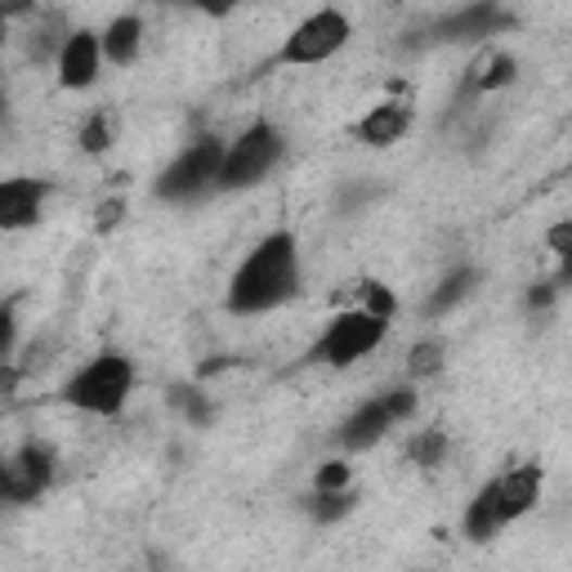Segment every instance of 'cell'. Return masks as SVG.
Masks as SVG:
<instances>
[{"label": "cell", "instance_id": "1", "mask_svg": "<svg viewBox=\"0 0 572 572\" xmlns=\"http://www.w3.org/2000/svg\"><path fill=\"white\" fill-rule=\"evenodd\" d=\"M300 291V246L291 233H269L228 282V309L251 318L269 314Z\"/></svg>", "mask_w": 572, "mask_h": 572}, {"label": "cell", "instance_id": "2", "mask_svg": "<svg viewBox=\"0 0 572 572\" xmlns=\"http://www.w3.org/2000/svg\"><path fill=\"white\" fill-rule=\"evenodd\" d=\"M130 390H135L130 358L117 349H103L63 385V403L76 411H90V416H117L126 407Z\"/></svg>", "mask_w": 572, "mask_h": 572}, {"label": "cell", "instance_id": "3", "mask_svg": "<svg viewBox=\"0 0 572 572\" xmlns=\"http://www.w3.org/2000/svg\"><path fill=\"white\" fill-rule=\"evenodd\" d=\"M224 157H228V143L206 135V139H193L179 157L157 175L152 193L162 202H198L206 198L211 188H219V175H224Z\"/></svg>", "mask_w": 572, "mask_h": 572}, {"label": "cell", "instance_id": "4", "mask_svg": "<svg viewBox=\"0 0 572 572\" xmlns=\"http://www.w3.org/2000/svg\"><path fill=\"white\" fill-rule=\"evenodd\" d=\"M385 331H390V318H380V314H371L358 304V309H345V314L331 318V327L318 335V345H314V358L327 363V367H354L358 358L380 349Z\"/></svg>", "mask_w": 572, "mask_h": 572}, {"label": "cell", "instance_id": "5", "mask_svg": "<svg viewBox=\"0 0 572 572\" xmlns=\"http://www.w3.org/2000/svg\"><path fill=\"white\" fill-rule=\"evenodd\" d=\"M282 152H287V139L278 135V126L255 122L251 130L238 135V143H228L219 188H224V193H242V188L259 183L264 175L282 162Z\"/></svg>", "mask_w": 572, "mask_h": 572}, {"label": "cell", "instance_id": "6", "mask_svg": "<svg viewBox=\"0 0 572 572\" xmlns=\"http://www.w3.org/2000/svg\"><path fill=\"white\" fill-rule=\"evenodd\" d=\"M349 36H354V23L340 14L335 5H327V10L309 14V18H304V23L287 36L282 50H278V59H282V63H295V67L327 63V59H335L340 50L349 46Z\"/></svg>", "mask_w": 572, "mask_h": 572}, {"label": "cell", "instance_id": "7", "mask_svg": "<svg viewBox=\"0 0 572 572\" xmlns=\"http://www.w3.org/2000/svg\"><path fill=\"white\" fill-rule=\"evenodd\" d=\"M54 479V452L46 443H23L18 456L5 461V474H0V487H5V501L27 506L36 501Z\"/></svg>", "mask_w": 572, "mask_h": 572}, {"label": "cell", "instance_id": "8", "mask_svg": "<svg viewBox=\"0 0 572 572\" xmlns=\"http://www.w3.org/2000/svg\"><path fill=\"white\" fill-rule=\"evenodd\" d=\"M59 86L63 90H90L99 81V67H103V36L90 27H76L67 31V41L59 46Z\"/></svg>", "mask_w": 572, "mask_h": 572}, {"label": "cell", "instance_id": "9", "mask_svg": "<svg viewBox=\"0 0 572 572\" xmlns=\"http://www.w3.org/2000/svg\"><path fill=\"white\" fill-rule=\"evenodd\" d=\"M506 23L510 18L501 14L497 0H474V5L438 18L430 31H434V41H487V36H497Z\"/></svg>", "mask_w": 572, "mask_h": 572}, {"label": "cell", "instance_id": "10", "mask_svg": "<svg viewBox=\"0 0 572 572\" xmlns=\"http://www.w3.org/2000/svg\"><path fill=\"white\" fill-rule=\"evenodd\" d=\"M46 198H50V183L46 179H5L0 183V228H31L46 211Z\"/></svg>", "mask_w": 572, "mask_h": 572}, {"label": "cell", "instance_id": "11", "mask_svg": "<svg viewBox=\"0 0 572 572\" xmlns=\"http://www.w3.org/2000/svg\"><path fill=\"white\" fill-rule=\"evenodd\" d=\"M542 487H546L542 466H519V470L501 474V479H497V492H501V519H506V523L523 519L532 506L542 501Z\"/></svg>", "mask_w": 572, "mask_h": 572}, {"label": "cell", "instance_id": "12", "mask_svg": "<svg viewBox=\"0 0 572 572\" xmlns=\"http://www.w3.org/2000/svg\"><path fill=\"white\" fill-rule=\"evenodd\" d=\"M394 425H398L394 411H390L385 394H380V398H367V403L349 416V421H345V434H340V438H345L349 452H367V447H376L380 438H385Z\"/></svg>", "mask_w": 572, "mask_h": 572}, {"label": "cell", "instance_id": "13", "mask_svg": "<svg viewBox=\"0 0 572 572\" xmlns=\"http://www.w3.org/2000/svg\"><path fill=\"white\" fill-rule=\"evenodd\" d=\"M407 130H411V107L398 103V99L376 103V107L367 112V117L358 122V139H363L367 148H394Z\"/></svg>", "mask_w": 572, "mask_h": 572}, {"label": "cell", "instance_id": "14", "mask_svg": "<svg viewBox=\"0 0 572 572\" xmlns=\"http://www.w3.org/2000/svg\"><path fill=\"white\" fill-rule=\"evenodd\" d=\"M139 50H143V18L139 14L112 18L107 31H103V59L117 63V67H126V63L139 59Z\"/></svg>", "mask_w": 572, "mask_h": 572}, {"label": "cell", "instance_id": "15", "mask_svg": "<svg viewBox=\"0 0 572 572\" xmlns=\"http://www.w3.org/2000/svg\"><path fill=\"white\" fill-rule=\"evenodd\" d=\"M501 527H506V519H501V492H497V479H492V483H483V492L466 510V532H470L474 542H492Z\"/></svg>", "mask_w": 572, "mask_h": 572}, {"label": "cell", "instance_id": "16", "mask_svg": "<svg viewBox=\"0 0 572 572\" xmlns=\"http://www.w3.org/2000/svg\"><path fill=\"white\" fill-rule=\"evenodd\" d=\"M474 282H479V269H470V264H466V269H452V274L434 287V295L425 300V314H447L452 304H461V300L474 291Z\"/></svg>", "mask_w": 572, "mask_h": 572}, {"label": "cell", "instance_id": "17", "mask_svg": "<svg viewBox=\"0 0 572 572\" xmlns=\"http://www.w3.org/2000/svg\"><path fill=\"white\" fill-rule=\"evenodd\" d=\"M354 506H358L354 487H340V492H322V487H314V497L304 501V510H309L318 523H335V519H345Z\"/></svg>", "mask_w": 572, "mask_h": 572}, {"label": "cell", "instance_id": "18", "mask_svg": "<svg viewBox=\"0 0 572 572\" xmlns=\"http://www.w3.org/2000/svg\"><path fill=\"white\" fill-rule=\"evenodd\" d=\"M479 76H474V86L483 90V94H492V90H501V86H514V76H519V63H514V54H492L483 67H474Z\"/></svg>", "mask_w": 572, "mask_h": 572}, {"label": "cell", "instance_id": "19", "mask_svg": "<svg viewBox=\"0 0 572 572\" xmlns=\"http://www.w3.org/2000/svg\"><path fill=\"white\" fill-rule=\"evenodd\" d=\"M443 358H447L443 340H421V345H411V354H407V371L411 376H438Z\"/></svg>", "mask_w": 572, "mask_h": 572}, {"label": "cell", "instance_id": "20", "mask_svg": "<svg viewBox=\"0 0 572 572\" xmlns=\"http://www.w3.org/2000/svg\"><path fill=\"white\" fill-rule=\"evenodd\" d=\"M443 456H447V434H443V430H425L421 438L411 443V461L425 466V470L443 466Z\"/></svg>", "mask_w": 572, "mask_h": 572}, {"label": "cell", "instance_id": "21", "mask_svg": "<svg viewBox=\"0 0 572 572\" xmlns=\"http://www.w3.org/2000/svg\"><path fill=\"white\" fill-rule=\"evenodd\" d=\"M107 143H112V122H107V112H99V117L81 126V148L90 157H99V152H107Z\"/></svg>", "mask_w": 572, "mask_h": 572}, {"label": "cell", "instance_id": "22", "mask_svg": "<svg viewBox=\"0 0 572 572\" xmlns=\"http://www.w3.org/2000/svg\"><path fill=\"white\" fill-rule=\"evenodd\" d=\"M363 309H371L380 318H394L398 314V295L390 287H380V282H363Z\"/></svg>", "mask_w": 572, "mask_h": 572}, {"label": "cell", "instance_id": "23", "mask_svg": "<svg viewBox=\"0 0 572 572\" xmlns=\"http://www.w3.org/2000/svg\"><path fill=\"white\" fill-rule=\"evenodd\" d=\"M349 483H354L349 461H322L318 474H314V487H322V492H340V487H349Z\"/></svg>", "mask_w": 572, "mask_h": 572}, {"label": "cell", "instance_id": "24", "mask_svg": "<svg viewBox=\"0 0 572 572\" xmlns=\"http://www.w3.org/2000/svg\"><path fill=\"white\" fill-rule=\"evenodd\" d=\"M385 403H390V411H394V421H407V416H416V407H421V398H416V390H411V385L390 390V394H385Z\"/></svg>", "mask_w": 572, "mask_h": 572}, {"label": "cell", "instance_id": "25", "mask_svg": "<svg viewBox=\"0 0 572 572\" xmlns=\"http://www.w3.org/2000/svg\"><path fill=\"white\" fill-rule=\"evenodd\" d=\"M546 246H550L555 255H568V251H572V219H563V224H550Z\"/></svg>", "mask_w": 572, "mask_h": 572}, {"label": "cell", "instance_id": "26", "mask_svg": "<svg viewBox=\"0 0 572 572\" xmlns=\"http://www.w3.org/2000/svg\"><path fill=\"white\" fill-rule=\"evenodd\" d=\"M175 407H183L188 416H198V421H206V416H211V407L198 398V390H175Z\"/></svg>", "mask_w": 572, "mask_h": 572}, {"label": "cell", "instance_id": "27", "mask_svg": "<svg viewBox=\"0 0 572 572\" xmlns=\"http://www.w3.org/2000/svg\"><path fill=\"white\" fill-rule=\"evenodd\" d=\"M555 291H559V282H537V287L527 291V309H550Z\"/></svg>", "mask_w": 572, "mask_h": 572}, {"label": "cell", "instance_id": "28", "mask_svg": "<svg viewBox=\"0 0 572 572\" xmlns=\"http://www.w3.org/2000/svg\"><path fill=\"white\" fill-rule=\"evenodd\" d=\"M122 215H126V206H122L117 198L103 202V206H99V228H103V233H107V228H117V224H122Z\"/></svg>", "mask_w": 572, "mask_h": 572}, {"label": "cell", "instance_id": "29", "mask_svg": "<svg viewBox=\"0 0 572 572\" xmlns=\"http://www.w3.org/2000/svg\"><path fill=\"white\" fill-rule=\"evenodd\" d=\"M0 322H5V358H14V335H18V322H14V300L5 304V314H0Z\"/></svg>", "mask_w": 572, "mask_h": 572}, {"label": "cell", "instance_id": "30", "mask_svg": "<svg viewBox=\"0 0 572 572\" xmlns=\"http://www.w3.org/2000/svg\"><path fill=\"white\" fill-rule=\"evenodd\" d=\"M193 5H198L202 14H215V18H219V14H228V10H233L238 0H193Z\"/></svg>", "mask_w": 572, "mask_h": 572}, {"label": "cell", "instance_id": "31", "mask_svg": "<svg viewBox=\"0 0 572 572\" xmlns=\"http://www.w3.org/2000/svg\"><path fill=\"white\" fill-rule=\"evenodd\" d=\"M559 287H572V251L568 255H559V278H555Z\"/></svg>", "mask_w": 572, "mask_h": 572}]
</instances>
